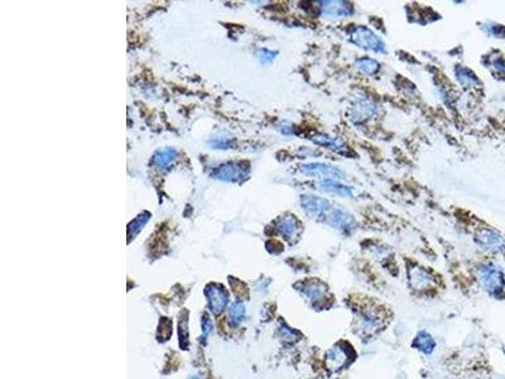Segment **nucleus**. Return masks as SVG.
Wrapping results in <instances>:
<instances>
[{"mask_svg":"<svg viewBox=\"0 0 505 379\" xmlns=\"http://www.w3.org/2000/svg\"><path fill=\"white\" fill-rule=\"evenodd\" d=\"M301 206H302L303 211L307 215L312 216V218H321V216H326L329 210L331 209L330 202L326 198L318 197V196L313 195H303L301 197Z\"/></svg>","mask_w":505,"mask_h":379,"instance_id":"39448f33","label":"nucleus"},{"mask_svg":"<svg viewBox=\"0 0 505 379\" xmlns=\"http://www.w3.org/2000/svg\"><path fill=\"white\" fill-rule=\"evenodd\" d=\"M321 14L327 18L349 17L352 13V7L345 2H321Z\"/></svg>","mask_w":505,"mask_h":379,"instance_id":"1a4fd4ad","label":"nucleus"},{"mask_svg":"<svg viewBox=\"0 0 505 379\" xmlns=\"http://www.w3.org/2000/svg\"><path fill=\"white\" fill-rule=\"evenodd\" d=\"M210 328H211V323H210V321H209V320L203 321V333L207 334L209 331H210Z\"/></svg>","mask_w":505,"mask_h":379,"instance_id":"a878e982","label":"nucleus"},{"mask_svg":"<svg viewBox=\"0 0 505 379\" xmlns=\"http://www.w3.org/2000/svg\"><path fill=\"white\" fill-rule=\"evenodd\" d=\"M274 54H276L274 52L268 51V49H260V51L258 52V57L260 59V61L263 62V64H266V62L273 61Z\"/></svg>","mask_w":505,"mask_h":379,"instance_id":"393cba45","label":"nucleus"},{"mask_svg":"<svg viewBox=\"0 0 505 379\" xmlns=\"http://www.w3.org/2000/svg\"><path fill=\"white\" fill-rule=\"evenodd\" d=\"M313 142L318 145L329 148V150L337 152V153H345L347 151L346 145L341 142V140L336 139V138H331L325 134H316L313 137Z\"/></svg>","mask_w":505,"mask_h":379,"instance_id":"f3484780","label":"nucleus"},{"mask_svg":"<svg viewBox=\"0 0 505 379\" xmlns=\"http://www.w3.org/2000/svg\"><path fill=\"white\" fill-rule=\"evenodd\" d=\"M376 111V106L370 99L368 98H359L351 106V113L350 118L352 122L355 123H363L370 119Z\"/></svg>","mask_w":505,"mask_h":379,"instance_id":"0eeeda50","label":"nucleus"},{"mask_svg":"<svg viewBox=\"0 0 505 379\" xmlns=\"http://www.w3.org/2000/svg\"><path fill=\"white\" fill-rule=\"evenodd\" d=\"M413 347L417 349L418 352L423 353L426 355L432 354L434 347H436V341L427 331H420V333L415 335L414 340H413Z\"/></svg>","mask_w":505,"mask_h":379,"instance_id":"ddd939ff","label":"nucleus"},{"mask_svg":"<svg viewBox=\"0 0 505 379\" xmlns=\"http://www.w3.org/2000/svg\"><path fill=\"white\" fill-rule=\"evenodd\" d=\"M318 187L321 190L327 191V192L336 193V195L344 196V197H351L352 196L351 187L344 186L339 181H334V180H323L318 184Z\"/></svg>","mask_w":505,"mask_h":379,"instance_id":"dca6fc26","label":"nucleus"},{"mask_svg":"<svg viewBox=\"0 0 505 379\" xmlns=\"http://www.w3.org/2000/svg\"><path fill=\"white\" fill-rule=\"evenodd\" d=\"M277 227H278L279 232H281L284 238H287V239H293V238L297 237L298 227H300V225H298V221L294 216L287 215L278 221V225H277Z\"/></svg>","mask_w":505,"mask_h":379,"instance_id":"4468645a","label":"nucleus"},{"mask_svg":"<svg viewBox=\"0 0 505 379\" xmlns=\"http://www.w3.org/2000/svg\"><path fill=\"white\" fill-rule=\"evenodd\" d=\"M301 172L307 176H317L322 177L323 180H334V181H340V180L345 179V172L337 166H332V164L326 163H308L303 164L301 167Z\"/></svg>","mask_w":505,"mask_h":379,"instance_id":"f03ea898","label":"nucleus"},{"mask_svg":"<svg viewBox=\"0 0 505 379\" xmlns=\"http://www.w3.org/2000/svg\"><path fill=\"white\" fill-rule=\"evenodd\" d=\"M455 74H456V80L464 88H470L472 83L476 82V78L473 77V75L467 69H464V67H457Z\"/></svg>","mask_w":505,"mask_h":379,"instance_id":"aec40b11","label":"nucleus"},{"mask_svg":"<svg viewBox=\"0 0 505 379\" xmlns=\"http://www.w3.org/2000/svg\"><path fill=\"white\" fill-rule=\"evenodd\" d=\"M349 360V354L345 347L340 346V345H335L331 349H329L325 354V362L326 367L329 368L330 372L335 373L341 370L345 365L347 364Z\"/></svg>","mask_w":505,"mask_h":379,"instance_id":"423d86ee","label":"nucleus"},{"mask_svg":"<svg viewBox=\"0 0 505 379\" xmlns=\"http://www.w3.org/2000/svg\"><path fill=\"white\" fill-rule=\"evenodd\" d=\"M350 37H351L352 43H355L358 47L365 49V51L380 53V52H384V49H385L384 42L373 31H370L366 27H363V25H359V27L355 28L351 32V35H350Z\"/></svg>","mask_w":505,"mask_h":379,"instance_id":"f257e3e1","label":"nucleus"},{"mask_svg":"<svg viewBox=\"0 0 505 379\" xmlns=\"http://www.w3.org/2000/svg\"><path fill=\"white\" fill-rule=\"evenodd\" d=\"M476 242L481 245V247L486 248V249H493V248H498L503 244V240L491 230H481L476 235Z\"/></svg>","mask_w":505,"mask_h":379,"instance_id":"2eb2a0df","label":"nucleus"},{"mask_svg":"<svg viewBox=\"0 0 505 379\" xmlns=\"http://www.w3.org/2000/svg\"><path fill=\"white\" fill-rule=\"evenodd\" d=\"M355 65H357L358 70H360L365 75L371 76L376 74L379 70V62L374 59H370V57H361V59L357 60Z\"/></svg>","mask_w":505,"mask_h":379,"instance_id":"6ab92c4d","label":"nucleus"},{"mask_svg":"<svg viewBox=\"0 0 505 379\" xmlns=\"http://www.w3.org/2000/svg\"><path fill=\"white\" fill-rule=\"evenodd\" d=\"M383 326V318L375 310H364L359 316L358 328L364 334L376 333Z\"/></svg>","mask_w":505,"mask_h":379,"instance_id":"6e6552de","label":"nucleus"},{"mask_svg":"<svg viewBox=\"0 0 505 379\" xmlns=\"http://www.w3.org/2000/svg\"><path fill=\"white\" fill-rule=\"evenodd\" d=\"M432 282V277L425 269L414 267L409 271V283L414 289H426Z\"/></svg>","mask_w":505,"mask_h":379,"instance_id":"f8f14e48","label":"nucleus"},{"mask_svg":"<svg viewBox=\"0 0 505 379\" xmlns=\"http://www.w3.org/2000/svg\"><path fill=\"white\" fill-rule=\"evenodd\" d=\"M326 220L330 225L340 230V231H350L357 226V221H355L354 216L349 211L341 208L330 209L329 213L326 214Z\"/></svg>","mask_w":505,"mask_h":379,"instance_id":"20e7f679","label":"nucleus"},{"mask_svg":"<svg viewBox=\"0 0 505 379\" xmlns=\"http://www.w3.org/2000/svg\"><path fill=\"white\" fill-rule=\"evenodd\" d=\"M148 216H149V214H144V215L138 216V218L135 219V220L133 221L132 224H130L129 225V238L133 237V235L138 234V232L140 231V229H142V227L144 226V224L146 223V221H148Z\"/></svg>","mask_w":505,"mask_h":379,"instance_id":"4be33fe9","label":"nucleus"},{"mask_svg":"<svg viewBox=\"0 0 505 379\" xmlns=\"http://www.w3.org/2000/svg\"><path fill=\"white\" fill-rule=\"evenodd\" d=\"M301 292L303 294V296L307 297L308 301L317 303L323 301V299L326 297L327 287L322 282L313 279V281L306 282L301 288Z\"/></svg>","mask_w":505,"mask_h":379,"instance_id":"9d476101","label":"nucleus"},{"mask_svg":"<svg viewBox=\"0 0 505 379\" xmlns=\"http://www.w3.org/2000/svg\"><path fill=\"white\" fill-rule=\"evenodd\" d=\"M279 333H281V336L283 340L286 341L297 340V335H295L294 331L290 330V329L287 328V326H282V328H279Z\"/></svg>","mask_w":505,"mask_h":379,"instance_id":"b1692460","label":"nucleus"},{"mask_svg":"<svg viewBox=\"0 0 505 379\" xmlns=\"http://www.w3.org/2000/svg\"><path fill=\"white\" fill-rule=\"evenodd\" d=\"M479 274H480V281L483 283L484 288L490 295H498L503 289V274H501V272L499 269H496V267H481Z\"/></svg>","mask_w":505,"mask_h":379,"instance_id":"7ed1b4c3","label":"nucleus"},{"mask_svg":"<svg viewBox=\"0 0 505 379\" xmlns=\"http://www.w3.org/2000/svg\"><path fill=\"white\" fill-rule=\"evenodd\" d=\"M206 295L209 297V302H210V308L214 313H220L224 310L225 305H226L227 296L224 292V289L220 286L213 284V286L207 287L206 289Z\"/></svg>","mask_w":505,"mask_h":379,"instance_id":"9b49d317","label":"nucleus"},{"mask_svg":"<svg viewBox=\"0 0 505 379\" xmlns=\"http://www.w3.org/2000/svg\"><path fill=\"white\" fill-rule=\"evenodd\" d=\"M214 174H215L216 177H219V179L232 181V180L242 179L244 172H243L242 167H236L235 164H226V166L216 169V172Z\"/></svg>","mask_w":505,"mask_h":379,"instance_id":"a211bd4d","label":"nucleus"},{"mask_svg":"<svg viewBox=\"0 0 505 379\" xmlns=\"http://www.w3.org/2000/svg\"><path fill=\"white\" fill-rule=\"evenodd\" d=\"M244 305L242 302H234L231 305V307H230V316H231V318L235 323H239L243 318V316H244Z\"/></svg>","mask_w":505,"mask_h":379,"instance_id":"5701e85b","label":"nucleus"},{"mask_svg":"<svg viewBox=\"0 0 505 379\" xmlns=\"http://www.w3.org/2000/svg\"><path fill=\"white\" fill-rule=\"evenodd\" d=\"M173 156H174V151H172V150L159 151L158 153L154 156L153 162H154V164H157V166L164 167L166 164H168L169 162H171V159L173 158Z\"/></svg>","mask_w":505,"mask_h":379,"instance_id":"412c9836","label":"nucleus"}]
</instances>
